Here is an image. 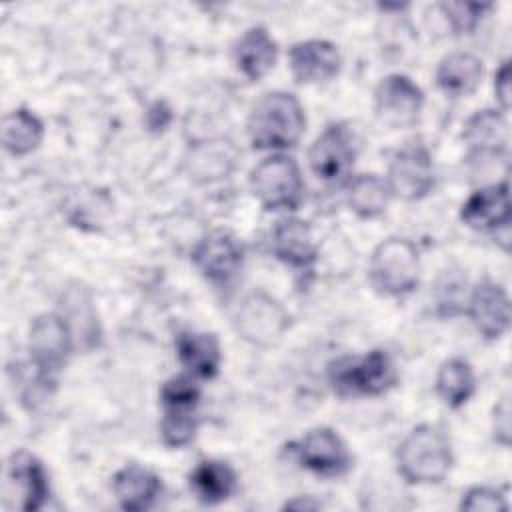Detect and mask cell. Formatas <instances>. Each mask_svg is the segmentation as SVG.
<instances>
[{
	"label": "cell",
	"mask_w": 512,
	"mask_h": 512,
	"mask_svg": "<svg viewBox=\"0 0 512 512\" xmlns=\"http://www.w3.org/2000/svg\"><path fill=\"white\" fill-rule=\"evenodd\" d=\"M28 346L34 368L44 382H50L52 374L58 372L72 348V332L64 316L40 314L30 324Z\"/></svg>",
	"instance_id": "cell-7"
},
{
	"label": "cell",
	"mask_w": 512,
	"mask_h": 512,
	"mask_svg": "<svg viewBox=\"0 0 512 512\" xmlns=\"http://www.w3.org/2000/svg\"><path fill=\"white\" fill-rule=\"evenodd\" d=\"M288 324L284 308L262 290L248 294L236 314L238 334L260 348L278 344L288 330Z\"/></svg>",
	"instance_id": "cell-6"
},
{
	"label": "cell",
	"mask_w": 512,
	"mask_h": 512,
	"mask_svg": "<svg viewBox=\"0 0 512 512\" xmlns=\"http://www.w3.org/2000/svg\"><path fill=\"white\" fill-rule=\"evenodd\" d=\"M278 46L262 26L248 28L234 46L238 70L252 82L264 78L276 64Z\"/></svg>",
	"instance_id": "cell-21"
},
{
	"label": "cell",
	"mask_w": 512,
	"mask_h": 512,
	"mask_svg": "<svg viewBox=\"0 0 512 512\" xmlns=\"http://www.w3.org/2000/svg\"><path fill=\"white\" fill-rule=\"evenodd\" d=\"M386 184L392 196L402 200H422L436 184L432 156L424 146H408L398 150L388 166Z\"/></svg>",
	"instance_id": "cell-8"
},
{
	"label": "cell",
	"mask_w": 512,
	"mask_h": 512,
	"mask_svg": "<svg viewBox=\"0 0 512 512\" xmlns=\"http://www.w3.org/2000/svg\"><path fill=\"white\" fill-rule=\"evenodd\" d=\"M468 316L486 340H498L510 326V300L506 290L484 278L476 284L468 300Z\"/></svg>",
	"instance_id": "cell-13"
},
{
	"label": "cell",
	"mask_w": 512,
	"mask_h": 512,
	"mask_svg": "<svg viewBox=\"0 0 512 512\" xmlns=\"http://www.w3.org/2000/svg\"><path fill=\"white\" fill-rule=\"evenodd\" d=\"M440 8H442L444 16L448 18V22H450V26H452V30H454L456 34H470V32L478 26L482 14H484L486 10H490V4L446 2V4H442Z\"/></svg>",
	"instance_id": "cell-29"
},
{
	"label": "cell",
	"mask_w": 512,
	"mask_h": 512,
	"mask_svg": "<svg viewBox=\"0 0 512 512\" xmlns=\"http://www.w3.org/2000/svg\"><path fill=\"white\" fill-rule=\"evenodd\" d=\"M246 128L254 150H286L302 138L306 114L294 94L274 90L254 102Z\"/></svg>",
	"instance_id": "cell-1"
},
{
	"label": "cell",
	"mask_w": 512,
	"mask_h": 512,
	"mask_svg": "<svg viewBox=\"0 0 512 512\" xmlns=\"http://www.w3.org/2000/svg\"><path fill=\"white\" fill-rule=\"evenodd\" d=\"M164 406V416L160 422L162 442L170 448H182L190 444L198 430L196 406L194 402H168Z\"/></svg>",
	"instance_id": "cell-28"
},
{
	"label": "cell",
	"mask_w": 512,
	"mask_h": 512,
	"mask_svg": "<svg viewBox=\"0 0 512 512\" xmlns=\"http://www.w3.org/2000/svg\"><path fill=\"white\" fill-rule=\"evenodd\" d=\"M396 378V366L386 350L344 356L328 366L330 386L342 398L380 396L396 384Z\"/></svg>",
	"instance_id": "cell-3"
},
{
	"label": "cell",
	"mask_w": 512,
	"mask_h": 512,
	"mask_svg": "<svg viewBox=\"0 0 512 512\" xmlns=\"http://www.w3.org/2000/svg\"><path fill=\"white\" fill-rule=\"evenodd\" d=\"M462 140L474 156H500L508 152V122L500 110H478L464 124Z\"/></svg>",
	"instance_id": "cell-19"
},
{
	"label": "cell",
	"mask_w": 512,
	"mask_h": 512,
	"mask_svg": "<svg viewBox=\"0 0 512 512\" xmlns=\"http://www.w3.org/2000/svg\"><path fill=\"white\" fill-rule=\"evenodd\" d=\"M494 94L502 108V112H508L510 108V62L504 60L494 76Z\"/></svg>",
	"instance_id": "cell-32"
},
{
	"label": "cell",
	"mask_w": 512,
	"mask_h": 512,
	"mask_svg": "<svg viewBox=\"0 0 512 512\" xmlns=\"http://www.w3.org/2000/svg\"><path fill=\"white\" fill-rule=\"evenodd\" d=\"M322 504L316 502L312 496H296L294 500L286 502L284 508H290V510H318Z\"/></svg>",
	"instance_id": "cell-34"
},
{
	"label": "cell",
	"mask_w": 512,
	"mask_h": 512,
	"mask_svg": "<svg viewBox=\"0 0 512 512\" xmlns=\"http://www.w3.org/2000/svg\"><path fill=\"white\" fill-rule=\"evenodd\" d=\"M172 122V110L164 100H156L146 112V124L152 132H162Z\"/></svg>",
	"instance_id": "cell-33"
},
{
	"label": "cell",
	"mask_w": 512,
	"mask_h": 512,
	"mask_svg": "<svg viewBox=\"0 0 512 512\" xmlns=\"http://www.w3.org/2000/svg\"><path fill=\"white\" fill-rule=\"evenodd\" d=\"M42 138L44 124L34 112L16 108L2 118V146L12 156H26L34 152Z\"/></svg>",
	"instance_id": "cell-25"
},
{
	"label": "cell",
	"mask_w": 512,
	"mask_h": 512,
	"mask_svg": "<svg viewBox=\"0 0 512 512\" xmlns=\"http://www.w3.org/2000/svg\"><path fill=\"white\" fill-rule=\"evenodd\" d=\"M160 490V478L140 464H126L112 478V492L118 504L128 512H140L150 508L158 498Z\"/></svg>",
	"instance_id": "cell-20"
},
{
	"label": "cell",
	"mask_w": 512,
	"mask_h": 512,
	"mask_svg": "<svg viewBox=\"0 0 512 512\" xmlns=\"http://www.w3.org/2000/svg\"><path fill=\"white\" fill-rule=\"evenodd\" d=\"M422 106V90L404 74H388L378 82L374 90L376 116L392 128H406L416 124Z\"/></svg>",
	"instance_id": "cell-9"
},
{
	"label": "cell",
	"mask_w": 512,
	"mask_h": 512,
	"mask_svg": "<svg viewBox=\"0 0 512 512\" xmlns=\"http://www.w3.org/2000/svg\"><path fill=\"white\" fill-rule=\"evenodd\" d=\"M396 462L408 484H438L452 468V444L442 428L420 424L400 442Z\"/></svg>",
	"instance_id": "cell-2"
},
{
	"label": "cell",
	"mask_w": 512,
	"mask_h": 512,
	"mask_svg": "<svg viewBox=\"0 0 512 512\" xmlns=\"http://www.w3.org/2000/svg\"><path fill=\"white\" fill-rule=\"evenodd\" d=\"M242 256L244 252L238 240L224 230H216L196 244L192 262L206 280L218 286H226L240 272Z\"/></svg>",
	"instance_id": "cell-11"
},
{
	"label": "cell",
	"mask_w": 512,
	"mask_h": 512,
	"mask_svg": "<svg viewBox=\"0 0 512 512\" xmlns=\"http://www.w3.org/2000/svg\"><path fill=\"white\" fill-rule=\"evenodd\" d=\"M190 488L202 504H218L236 490L234 470L220 460H202L190 474Z\"/></svg>",
	"instance_id": "cell-24"
},
{
	"label": "cell",
	"mask_w": 512,
	"mask_h": 512,
	"mask_svg": "<svg viewBox=\"0 0 512 512\" xmlns=\"http://www.w3.org/2000/svg\"><path fill=\"white\" fill-rule=\"evenodd\" d=\"M290 72L296 82L320 84L338 76L342 58L338 48L328 40H304L288 52Z\"/></svg>",
	"instance_id": "cell-15"
},
{
	"label": "cell",
	"mask_w": 512,
	"mask_h": 512,
	"mask_svg": "<svg viewBox=\"0 0 512 512\" xmlns=\"http://www.w3.org/2000/svg\"><path fill=\"white\" fill-rule=\"evenodd\" d=\"M6 484L8 492L16 496V506L26 512L42 508L50 492L44 466L26 450H18L8 458Z\"/></svg>",
	"instance_id": "cell-14"
},
{
	"label": "cell",
	"mask_w": 512,
	"mask_h": 512,
	"mask_svg": "<svg viewBox=\"0 0 512 512\" xmlns=\"http://www.w3.org/2000/svg\"><path fill=\"white\" fill-rule=\"evenodd\" d=\"M372 286L386 296H406L414 292L420 278V260L414 244L406 238H388L380 242L368 266Z\"/></svg>",
	"instance_id": "cell-4"
},
{
	"label": "cell",
	"mask_w": 512,
	"mask_h": 512,
	"mask_svg": "<svg viewBox=\"0 0 512 512\" xmlns=\"http://www.w3.org/2000/svg\"><path fill=\"white\" fill-rule=\"evenodd\" d=\"M176 354L180 364L198 378H214L220 370L222 350L214 334L180 332L176 338Z\"/></svg>",
	"instance_id": "cell-22"
},
{
	"label": "cell",
	"mask_w": 512,
	"mask_h": 512,
	"mask_svg": "<svg viewBox=\"0 0 512 512\" xmlns=\"http://www.w3.org/2000/svg\"><path fill=\"white\" fill-rule=\"evenodd\" d=\"M250 188L266 210H296L304 198L302 172L294 158L274 154L250 172Z\"/></svg>",
	"instance_id": "cell-5"
},
{
	"label": "cell",
	"mask_w": 512,
	"mask_h": 512,
	"mask_svg": "<svg viewBox=\"0 0 512 512\" xmlns=\"http://www.w3.org/2000/svg\"><path fill=\"white\" fill-rule=\"evenodd\" d=\"M390 196L386 180L376 174L354 176L348 184V206L360 218L380 216L386 210Z\"/></svg>",
	"instance_id": "cell-27"
},
{
	"label": "cell",
	"mask_w": 512,
	"mask_h": 512,
	"mask_svg": "<svg viewBox=\"0 0 512 512\" xmlns=\"http://www.w3.org/2000/svg\"><path fill=\"white\" fill-rule=\"evenodd\" d=\"M238 162L236 146L226 138H206L196 142L186 156V172L196 184H212L228 178Z\"/></svg>",
	"instance_id": "cell-16"
},
{
	"label": "cell",
	"mask_w": 512,
	"mask_h": 512,
	"mask_svg": "<svg viewBox=\"0 0 512 512\" xmlns=\"http://www.w3.org/2000/svg\"><path fill=\"white\" fill-rule=\"evenodd\" d=\"M272 252L292 268H310L316 262V244L308 222L300 218H280L272 228Z\"/></svg>",
	"instance_id": "cell-18"
},
{
	"label": "cell",
	"mask_w": 512,
	"mask_h": 512,
	"mask_svg": "<svg viewBox=\"0 0 512 512\" xmlns=\"http://www.w3.org/2000/svg\"><path fill=\"white\" fill-rule=\"evenodd\" d=\"M482 60L468 52H452L444 56L436 70V84L448 96H468L482 80Z\"/></svg>",
	"instance_id": "cell-23"
},
{
	"label": "cell",
	"mask_w": 512,
	"mask_h": 512,
	"mask_svg": "<svg viewBox=\"0 0 512 512\" xmlns=\"http://www.w3.org/2000/svg\"><path fill=\"white\" fill-rule=\"evenodd\" d=\"M298 462L324 476H338L350 468V452L344 440L330 428L310 430L294 446Z\"/></svg>",
	"instance_id": "cell-12"
},
{
	"label": "cell",
	"mask_w": 512,
	"mask_h": 512,
	"mask_svg": "<svg viewBox=\"0 0 512 512\" xmlns=\"http://www.w3.org/2000/svg\"><path fill=\"white\" fill-rule=\"evenodd\" d=\"M476 388L472 366L464 358L446 360L436 374V394L450 408L464 406Z\"/></svg>",
	"instance_id": "cell-26"
},
{
	"label": "cell",
	"mask_w": 512,
	"mask_h": 512,
	"mask_svg": "<svg viewBox=\"0 0 512 512\" xmlns=\"http://www.w3.org/2000/svg\"><path fill=\"white\" fill-rule=\"evenodd\" d=\"M354 158L352 134L344 124H328L308 150L310 170L324 182H338L348 176Z\"/></svg>",
	"instance_id": "cell-10"
},
{
	"label": "cell",
	"mask_w": 512,
	"mask_h": 512,
	"mask_svg": "<svg viewBox=\"0 0 512 512\" xmlns=\"http://www.w3.org/2000/svg\"><path fill=\"white\" fill-rule=\"evenodd\" d=\"M494 440L502 446L510 444V402L508 398H502L494 406Z\"/></svg>",
	"instance_id": "cell-31"
},
{
	"label": "cell",
	"mask_w": 512,
	"mask_h": 512,
	"mask_svg": "<svg viewBox=\"0 0 512 512\" xmlns=\"http://www.w3.org/2000/svg\"><path fill=\"white\" fill-rule=\"evenodd\" d=\"M466 226L482 232L508 228L510 224V192L508 182H498L476 190L460 208Z\"/></svg>",
	"instance_id": "cell-17"
},
{
	"label": "cell",
	"mask_w": 512,
	"mask_h": 512,
	"mask_svg": "<svg viewBox=\"0 0 512 512\" xmlns=\"http://www.w3.org/2000/svg\"><path fill=\"white\" fill-rule=\"evenodd\" d=\"M460 508L462 510H472V512H498V510H506L508 502L506 496L490 486H472L470 490H466L462 494L460 500Z\"/></svg>",
	"instance_id": "cell-30"
}]
</instances>
